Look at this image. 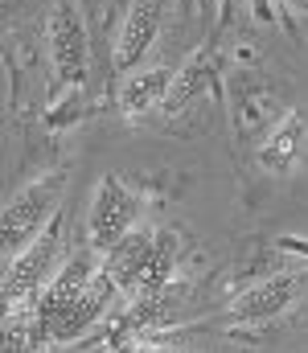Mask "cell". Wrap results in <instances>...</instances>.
Instances as JSON below:
<instances>
[{"instance_id": "6da1fadb", "label": "cell", "mask_w": 308, "mask_h": 353, "mask_svg": "<svg viewBox=\"0 0 308 353\" xmlns=\"http://www.w3.org/2000/svg\"><path fill=\"white\" fill-rule=\"evenodd\" d=\"M45 41H50V70H54L50 103H62L66 94H74V90L87 87V74H91L87 21H83V12H79V0H58V4L50 8Z\"/></svg>"}, {"instance_id": "7a4b0ae2", "label": "cell", "mask_w": 308, "mask_h": 353, "mask_svg": "<svg viewBox=\"0 0 308 353\" xmlns=\"http://www.w3.org/2000/svg\"><path fill=\"white\" fill-rule=\"evenodd\" d=\"M62 251H66V218L58 214L21 255L4 259V308L33 304L54 283V275L66 267L62 263Z\"/></svg>"}, {"instance_id": "3957f363", "label": "cell", "mask_w": 308, "mask_h": 353, "mask_svg": "<svg viewBox=\"0 0 308 353\" xmlns=\"http://www.w3.org/2000/svg\"><path fill=\"white\" fill-rule=\"evenodd\" d=\"M62 173H45L29 185H21L8 201H4V214H0V243H4V259L21 255L62 210H58V197H62Z\"/></svg>"}, {"instance_id": "277c9868", "label": "cell", "mask_w": 308, "mask_h": 353, "mask_svg": "<svg viewBox=\"0 0 308 353\" xmlns=\"http://www.w3.org/2000/svg\"><path fill=\"white\" fill-rule=\"evenodd\" d=\"M136 222H140V197L119 176H103L87 214V247L107 255L115 243H123L136 230Z\"/></svg>"}, {"instance_id": "5b68a950", "label": "cell", "mask_w": 308, "mask_h": 353, "mask_svg": "<svg viewBox=\"0 0 308 353\" xmlns=\"http://www.w3.org/2000/svg\"><path fill=\"white\" fill-rule=\"evenodd\" d=\"M165 12H169V0H127V12L115 33V54H111L119 74L140 70V62L148 58V50L165 29Z\"/></svg>"}, {"instance_id": "8992f818", "label": "cell", "mask_w": 308, "mask_h": 353, "mask_svg": "<svg viewBox=\"0 0 308 353\" xmlns=\"http://www.w3.org/2000/svg\"><path fill=\"white\" fill-rule=\"evenodd\" d=\"M305 292V271H284V275H267L259 283H251L243 296H234L230 316L234 321H271L280 312H288L296 304V296Z\"/></svg>"}, {"instance_id": "52a82bcc", "label": "cell", "mask_w": 308, "mask_h": 353, "mask_svg": "<svg viewBox=\"0 0 308 353\" xmlns=\"http://www.w3.org/2000/svg\"><path fill=\"white\" fill-rule=\"evenodd\" d=\"M305 148H308V115L296 111V107H288V111L276 119V128L267 132V140L259 144L255 161H259V169L284 176V173H292V169L300 165Z\"/></svg>"}, {"instance_id": "ba28073f", "label": "cell", "mask_w": 308, "mask_h": 353, "mask_svg": "<svg viewBox=\"0 0 308 353\" xmlns=\"http://www.w3.org/2000/svg\"><path fill=\"white\" fill-rule=\"evenodd\" d=\"M152 251H156V230L136 226L123 243H115L103 255V271L111 275V283L119 292H136L140 279H144V271H148V263H152Z\"/></svg>"}, {"instance_id": "9c48e42d", "label": "cell", "mask_w": 308, "mask_h": 353, "mask_svg": "<svg viewBox=\"0 0 308 353\" xmlns=\"http://www.w3.org/2000/svg\"><path fill=\"white\" fill-rule=\"evenodd\" d=\"M173 94V70L169 66H140L123 74L119 83V111L123 115H148L156 107H169Z\"/></svg>"}, {"instance_id": "30bf717a", "label": "cell", "mask_w": 308, "mask_h": 353, "mask_svg": "<svg viewBox=\"0 0 308 353\" xmlns=\"http://www.w3.org/2000/svg\"><path fill=\"white\" fill-rule=\"evenodd\" d=\"M50 345V329L37 312V304H17L4 312V345L0 353H41Z\"/></svg>"}, {"instance_id": "8fae6325", "label": "cell", "mask_w": 308, "mask_h": 353, "mask_svg": "<svg viewBox=\"0 0 308 353\" xmlns=\"http://www.w3.org/2000/svg\"><path fill=\"white\" fill-rule=\"evenodd\" d=\"M214 79H218V62H214V54L202 46V50H198V54H189V58H185V66L173 74V94H169V107H165V111H169V115H177L185 103H194L202 90L214 87Z\"/></svg>"}, {"instance_id": "7c38bea8", "label": "cell", "mask_w": 308, "mask_h": 353, "mask_svg": "<svg viewBox=\"0 0 308 353\" xmlns=\"http://www.w3.org/2000/svg\"><path fill=\"white\" fill-rule=\"evenodd\" d=\"M123 353H189V350H173V345H152V341H140V345H132V350Z\"/></svg>"}, {"instance_id": "4fadbf2b", "label": "cell", "mask_w": 308, "mask_h": 353, "mask_svg": "<svg viewBox=\"0 0 308 353\" xmlns=\"http://www.w3.org/2000/svg\"><path fill=\"white\" fill-rule=\"evenodd\" d=\"M292 8H300V12H308V0H288Z\"/></svg>"}]
</instances>
